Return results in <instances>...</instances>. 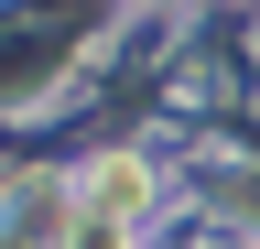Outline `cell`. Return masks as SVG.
Masks as SVG:
<instances>
[{
  "mask_svg": "<svg viewBox=\"0 0 260 249\" xmlns=\"http://www.w3.org/2000/svg\"><path fill=\"white\" fill-rule=\"evenodd\" d=\"M141 206H152V163H141V152L87 163V184H76V217H87V228H130Z\"/></svg>",
  "mask_w": 260,
  "mask_h": 249,
  "instance_id": "1",
  "label": "cell"
}]
</instances>
